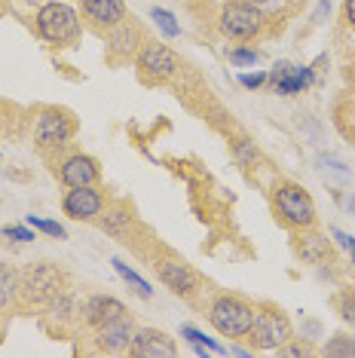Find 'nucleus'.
Segmentation results:
<instances>
[{"label": "nucleus", "mask_w": 355, "mask_h": 358, "mask_svg": "<svg viewBox=\"0 0 355 358\" xmlns=\"http://www.w3.org/2000/svg\"><path fill=\"white\" fill-rule=\"evenodd\" d=\"M239 83L245 89H263L266 86V74L263 71H252V74H239Z\"/></svg>", "instance_id": "obj_30"}, {"label": "nucleus", "mask_w": 355, "mask_h": 358, "mask_svg": "<svg viewBox=\"0 0 355 358\" xmlns=\"http://www.w3.org/2000/svg\"><path fill=\"white\" fill-rule=\"evenodd\" d=\"M254 322V303H248L245 297L236 294H217L208 303V324L230 340L248 337V328Z\"/></svg>", "instance_id": "obj_4"}, {"label": "nucleus", "mask_w": 355, "mask_h": 358, "mask_svg": "<svg viewBox=\"0 0 355 358\" xmlns=\"http://www.w3.org/2000/svg\"><path fill=\"white\" fill-rule=\"evenodd\" d=\"M0 236H3V239H13V242H34L37 239L34 227H28V224H10L0 230Z\"/></svg>", "instance_id": "obj_27"}, {"label": "nucleus", "mask_w": 355, "mask_h": 358, "mask_svg": "<svg viewBox=\"0 0 355 358\" xmlns=\"http://www.w3.org/2000/svg\"><path fill=\"white\" fill-rule=\"evenodd\" d=\"M227 59L236 64V68H252V64L261 62V52L252 50V46H236V50L227 52Z\"/></svg>", "instance_id": "obj_26"}, {"label": "nucleus", "mask_w": 355, "mask_h": 358, "mask_svg": "<svg viewBox=\"0 0 355 358\" xmlns=\"http://www.w3.org/2000/svg\"><path fill=\"white\" fill-rule=\"evenodd\" d=\"M248 340L257 352H273L282 349L288 340H294V324L285 313L273 306H254V322L248 328Z\"/></svg>", "instance_id": "obj_5"}, {"label": "nucleus", "mask_w": 355, "mask_h": 358, "mask_svg": "<svg viewBox=\"0 0 355 358\" xmlns=\"http://www.w3.org/2000/svg\"><path fill=\"white\" fill-rule=\"evenodd\" d=\"M297 255L306 264H325L331 257V242L312 230H297Z\"/></svg>", "instance_id": "obj_18"}, {"label": "nucleus", "mask_w": 355, "mask_h": 358, "mask_svg": "<svg viewBox=\"0 0 355 358\" xmlns=\"http://www.w3.org/2000/svg\"><path fill=\"white\" fill-rule=\"evenodd\" d=\"M59 181L64 187H89L101 181V166L99 159H92L89 153H68L64 159H59Z\"/></svg>", "instance_id": "obj_13"}, {"label": "nucleus", "mask_w": 355, "mask_h": 358, "mask_svg": "<svg viewBox=\"0 0 355 358\" xmlns=\"http://www.w3.org/2000/svg\"><path fill=\"white\" fill-rule=\"evenodd\" d=\"M110 264H114V270L119 273V279H123V282H126L129 288H132V291H135V294H138V297H144V300H150V297H153V288H150V285L144 282L141 275L135 273V270H132V266H129V264H123V260H119V257H114V260H110Z\"/></svg>", "instance_id": "obj_21"}, {"label": "nucleus", "mask_w": 355, "mask_h": 358, "mask_svg": "<svg viewBox=\"0 0 355 358\" xmlns=\"http://www.w3.org/2000/svg\"><path fill=\"white\" fill-rule=\"evenodd\" d=\"M178 52L166 43H153V40H144V46L135 55V68H138V77L144 83H163V80L178 74Z\"/></svg>", "instance_id": "obj_7"}, {"label": "nucleus", "mask_w": 355, "mask_h": 358, "mask_svg": "<svg viewBox=\"0 0 355 358\" xmlns=\"http://www.w3.org/2000/svg\"><path fill=\"white\" fill-rule=\"evenodd\" d=\"M135 331H138L135 322L129 319V315H123V319L95 328V346H99L101 352H123V349H129V343H132Z\"/></svg>", "instance_id": "obj_16"}, {"label": "nucleus", "mask_w": 355, "mask_h": 358, "mask_svg": "<svg viewBox=\"0 0 355 358\" xmlns=\"http://www.w3.org/2000/svg\"><path fill=\"white\" fill-rule=\"evenodd\" d=\"M337 313H340V319L349 324V328H355V291L340 294V300H337Z\"/></svg>", "instance_id": "obj_29"}, {"label": "nucleus", "mask_w": 355, "mask_h": 358, "mask_svg": "<svg viewBox=\"0 0 355 358\" xmlns=\"http://www.w3.org/2000/svg\"><path fill=\"white\" fill-rule=\"evenodd\" d=\"M150 19H153V25H157L159 31H163V37L175 40L178 34H181V25H178V19H175V15L168 13V10H159V6H153Z\"/></svg>", "instance_id": "obj_23"}, {"label": "nucleus", "mask_w": 355, "mask_h": 358, "mask_svg": "<svg viewBox=\"0 0 355 358\" xmlns=\"http://www.w3.org/2000/svg\"><path fill=\"white\" fill-rule=\"evenodd\" d=\"M74 132H77V123L71 120L68 110L46 108L34 123V144H37V150H43V153H55V150L68 148Z\"/></svg>", "instance_id": "obj_6"}, {"label": "nucleus", "mask_w": 355, "mask_h": 358, "mask_svg": "<svg viewBox=\"0 0 355 358\" xmlns=\"http://www.w3.org/2000/svg\"><path fill=\"white\" fill-rule=\"evenodd\" d=\"M343 19L349 28H355V0H343Z\"/></svg>", "instance_id": "obj_31"}, {"label": "nucleus", "mask_w": 355, "mask_h": 358, "mask_svg": "<svg viewBox=\"0 0 355 358\" xmlns=\"http://www.w3.org/2000/svg\"><path fill=\"white\" fill-rule=\"evenodd\" d=\"M181 334L190 340L193 346H205V349H212V352H224V346L217 343V340L205 337V334H203V331H196V328H181Z\"/></svg>", "instance_id": "obj_28"}, {"label": "nucleus", "mask_w": 355, "mask_h": 358, "mask_svg": "<svg viewBox=\"0 0 355 358\" xmlns=\"http://www.w3.org/2000/svg\"><path fill=\"white\" fill-rule=\"evenodd\" d=\"M34 31L50 46H74L83 37V22H80V13L71 3L46 0L34 13Z\"/></svg>", "instance_id": "obj_1"}, {"label": "nucleus", "mask_w": 355, "mask_h": 358, "mask_svg": "<svg viewBox=\"0 0 355 358\" xmlns=\"http://www.w3.org/2000/svg\"><path fill=\"white\" fill-rule=\"evenodd\" d=\"M64 273L52 264H34L22 273V294L31 303H52L59 294H64Z\"/></svg>", "instance_id": "obj_8"}, {"label": "nucleus", "mask_w": 355, "mask_h": 358, "mask_svg": "<svg viewBox=\"0 0 355 358\" xmlns=\"http://www.w3.org/2000/svg\"><path fill=\"white\" fill-rule=\"evenodd\" d=\"M95 224H99L104 233H110V236H123V233H129V227H132V211L123 208V206L104 208L101 217Z\"/></svg>", "instance_id": "obj_19"}, {"label": "nucleus", "mask_w": 355, "mask_h": 358, "mask_svg": "<svg viewBox=\"0 0 355 358\" xmlns=\"http://www.w3.org/2000/svg\"><path fill=\"white\" fill-rule=\"evenodd\" d=\"M150 266L157 270L159 275V282L166 285L172 294L178 297H193L199 291V275L196 270H193L190 264H184L181 257H175V255H157L150 260Z\"/></svg>", "instance_id": "obj_9"}, {"label": "nucleus", "mask_w": 355, "mask_h": 358, "mask_svg": "<svg viewBox=\"0 0 355 358\" xmlns=\"http://www.w3.org/2000/svg\"><path fill=\"white\" fill-rule=\"evenodd\" d=\"M129 352L135 358H175L178 355V343L168 337L166 331L157 328H138L129 343Z\"/></svg>", "instance_id": "obj_14"}, {"label": "nucleus", "mask_w": 355, "mask_h": 358, "mask_svg": "<svg viewBox=\"0 0 355 358\" xmlns=\"http://www.w3.org/2000/svg\"><path fill=\"white\" fill-rule=\"evenodd\" d=\"M331 0H319V10H316V22H321V15H328Z\"/></svg>", "instance_id": "obj_32"}, {"label": "nucleus", "mask_w": 355, "mask_h": 358, "mask_svg": "<svg viewBox=\"0 0 355 358\" xmlns=\"http://www.w3.org/2000/svg\"><path fill=\"white\" fill-rule=\"evenodd\" d=\"M273 208H276L279 221L294 233L312 230L319 221V211H316V202H312L310 190L294 181H282L276 190H273Z\"/></svg>", "instance_id": "obj_3"}, {"label": "nucleus", "mask_w": 355, "mask_h": 358, "mask_svg": "<svg viewBox=\"0 0 355 358\" xmlns=\"http://www.w3.org/2000/svg\"><path fill=\"white\" fill-rule=\"evenodd\" d=\"M80 15L95 31L108 34V31H114L129 19V10H126V0H80Z\"/></svg>", "instance_id": "obj_11"}, {"label": "nucleus", "mask_w": 355, "mask_h": 358, "mask_svg": "<svg viewBox=\"0 0 355 358\" xmlns=\"http://www.w3.org/2000/svg\"><path fill=\"white\" fill-rule=\"evenodd\" d=\"M22 294V275L10 264H0V309L10 306Z\"/></svg>", "instance_id": "obj_20"}, {"label": "nucleus", "mask_w": 355, "mask_h": 358, "mask_svg": "<svg viewBox=\"0 0 355 358\" xmlns=\"http://www.w3.org/2000/svg\"><path fill=\"white\" fill-rule=\"evenodd\" d=\"M25 224H28V227H34V230H40V233H46V236H52V239H68V230H64L61 224L50 221V217L28 215V217H25Z\"/></svg>", "instance_id": "obj_24"}, {"label": "nucleus", "mask_w": 355, "mask_h": 358, "mask_svg": "<svg viewBox=\"0 0 355 358\" xmlns=\"http://www.w3.org/2000/svg\"><path fill=\"white\" fill-rule=\"evenodd\" d=\"M123 315H129L126 303L110 294H92L83 303V322L89 328H101V324L117 322V319H123Z\"/></svg>", "instance_id": "obj_15"}, {"label": "nucleus", "mask_w": 355, "mask_h": 358, "mask_svg": "<svg viewBox=\"0 0 355 358\" xmlns=\"http://www.w3.org/2000/svg\"><path fill=\"white\" fill-rule=\"evenodd\" d=\"M266 13L254 0H230L217 10V31L236 43H252L266 31Z\"/></svg>", "instance_id": "obj_2"}, {"label": "nucleus", "mask_w": 355, "mask_h": 358, "mask_svg": "<svg viewBox=\"0 0 355 358\" xmlns=\"http://www.w3.org/2000/svg\"><path fill=\"white\" fill-rule=\"evenodd\" d=\"M141 46H144V34H141V28L135 25V22L126 19L123 25L108 31V50H110L114 59H135Z\"/></svg>", "instance_id": "obj_17"}, {"label": "nucleus", "mask_w": 355, "mask_h": 358, "mask_svg": "<svg viewBox=\"0 0 355 358\" xmlns=\"http://www.w3.org/2000/svg\"><path fill=\"white\" fill-rule=\"evenodd\" d=\"M257 157H261V153H257L252 138H239V141H233V159H236L239 166H252Z\"/></svg>", "instance_id": "obj_25"}, {"label": "nucleus", "mask_w": 355, "mask_h": 358, "mask_svg": "<svg viewBox=\"0 0 355 358\" xmlns=\"http://www.w3.org/2000/svg\"><path fill=\"white\" fill-rule=\"evenodd\" d=\"M266 83H273L279 95H297L306 92L316 83V68H306V64H291V62H276V68L266 74Z\"/></svg>", "instance_id": "obj_12"}, {"label": "nucleus", "mask_w": 355, "mask_h": 358, "mask_svg": "<svg viewBox=\"0 0 355 358\" xmlns=\"http://www.w3.org/2000/svg\"><path fill=\"white\" fill-rule=\"evenodd\" d=\"M108 208V199L99 190V184L89 187H68V193L61 196V211L71 217V221H99L101 211Z\"/></svg>", "instance_id": "obj_10"}, {"label": "nucleus", "mask_w": 355, "mask_h": 358, "mask_svg": "<svg viewBox=\"0 0 355 358\" xmlns=\"http://www.w3.org/2000/svg\"><path fill=\"white\" fill-rule=\"evenodd\" d=\"M346 251H349V260L355 264V236H349V242H346Z\"/></svg>", "instance_id": "obj_33"}, {"label": "nucleus", "mask_w": 355, "mask_h": 358, "mask_svg": "<svg viewBox=\"0 0 355 358\" xmlns=\"http://www.w3.org/2000/svg\"><path fill=\"white\" fill-rule=\"evenodd\" d=\"M321 352L331 355V358H352L355 355V337H349V334H334Z\"/></svg>", "instance_id": "obj_22"}]
</instances>
